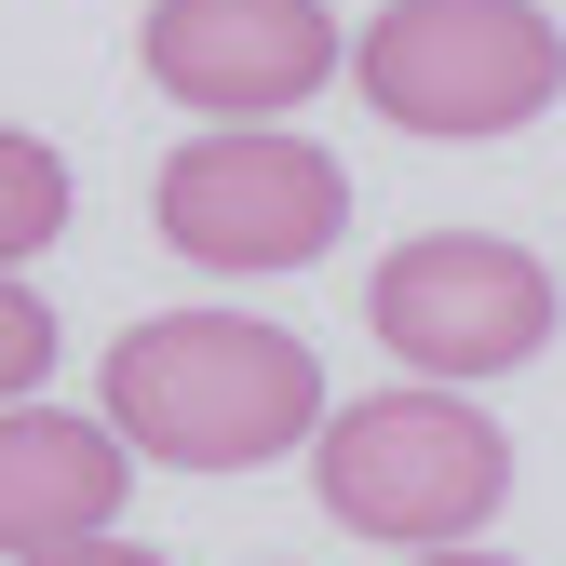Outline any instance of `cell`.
<instances>
[{"label":"cell","instance_id":"cell-1","mask_svg":"<svg viewBox=\"0 0 566 566\" xmlns=\"http://www.w3.org/2000/svg\"><path fill=\"white\" fill-rule=\"evenodd\" d=\"M108 432L176 472H256L297 432H324V365L256 311H163L108 350Z\"/></svg>","mask_w":566,"mask_h":566},{"label":"cell","instance_id":"cell-2","mask_svg":"<svg viewBox=\"0 0 566 566\" xmlns=\"http://www.w3.org/2000/svg\"><path fill=\"white\" fill-rule=\"evenodd\" d=\"M311 485L350 539H391V553H459L485 513L513 500V446L500 418L459 405V391H365L311 432Z\"/></svg>","mask_w":566,"mask_h":566},{"label":"cell","instance_id":"cell-3","mask_svg":"<svg viewBox=\"0 0 566 566\" xmlns=\"http://www.w3.org/2000/svg\"><path fill=\"white\" fill-rule=\"evenodd\" d=\"M350 67H365V108L405 135H513L553 108L566 41L539 0H391L350 41Z\"/></svg>","mask_w":566,"mask_h":566},{"label":"cell","instance_id":"cell-4","mask_svg":"<svg viewBox=\"0 0 566 566\" xmlns=\"http://www.w3.org/2000/svg\"><path fill=\"white\" fill-rule=\"evenodd\" d=\"M350 230V176L283 122H230L163 163V243L202 270H297Z\"/></svg>","mask_w":566,"mask_h":566},{"label":"cell","instance_id":"cell-5","mask_svg":"<svg viewBox=\"0 0 566 566\" xmlns=\"http://www.w3.org/2000/svg\"><path fill=\"white\" fill-rule=\"evenodd\" d=\"M365 324L405 350L418 378H513L526 350H553V270L526 243H485V230H432L378 256L365 283Z\"/></svg>","mask_w":566,"mask_h":566},{"label":"cell","instance_id":"cell-6","mask_svg":"<svg viewBox=\"0 0 566 566\" xmlns=\"http://www.w3.org/2000/svg\"><path fill=\"white\" fill-rule=\"evenodd\" d=\"M135 54L176 108L270 122V108H311V82L337 67V14L324 0H149Z\"/></svg>","mask_w":566,"mask_h":566},{"label":"cell","instance_id":"cell-7","mask_svg":"<svg viewBox=\"0 0 566 566\" xmlns=\"http://www.w3.org/2000/svg\"><path fill=\"white\" fill-rule=\"evenodd\" d=\"M122 472H135V446L108 432V418L0 405V566H14V553H54V539H108Z\"/></svg>","mask_w":566,"mask_h":566},{"label":"cell","instance_id":"cell-8","mask_svg":"<svg viewBox=\"0 0 566 566\" xmlns=\"http://www.w3.org/2000/svg\"><path fill=\"white\" fill-rule=\"evenodd\" d=\"M67 230V163L41 149V135H14V122H0V270H14V256H41Z\"/></svg>","mask_w":566,"mask_h":566},{"label":"cell","instance_id":"cell-9","mask_svg":"<svg viewBox=\"0 0 566 566\" xmlns=\"http://www.w3.org/2000/svg\"><path fill=\"white\" fill-rule=\"evenodd\" d=\"M41 378H54V311L28 297L14 270H0V405H28Z\"/></svg>","mask_w":566,"mask_h":566},{"label":"cell","instance_id":"cell-10","mask_svg":"<svg viewBox=\"0 0 566 566\" xmlns=\"http://www.w3.org/2000/svg\"><path fill=\"white\" fill-rule=\"evenodd\" d=\"M14 566H163V553H135V539H54V553H14Z\"/></svg>","mask_w":566,"mask_h":566},{"label":"cell","instance_id":"cell-11","mask_svg":"<svg viewBox=\"0 0 566 566\" xmlns=\"http://www.w3.org/2000/svg\"><path fill=\"white\" fill-rule=\"evenodd\" d=\"M405 566H513V553H472V539H459V553H405Z\"/></svg>","mask_w":566,"mask_h":566}]
</instances>
